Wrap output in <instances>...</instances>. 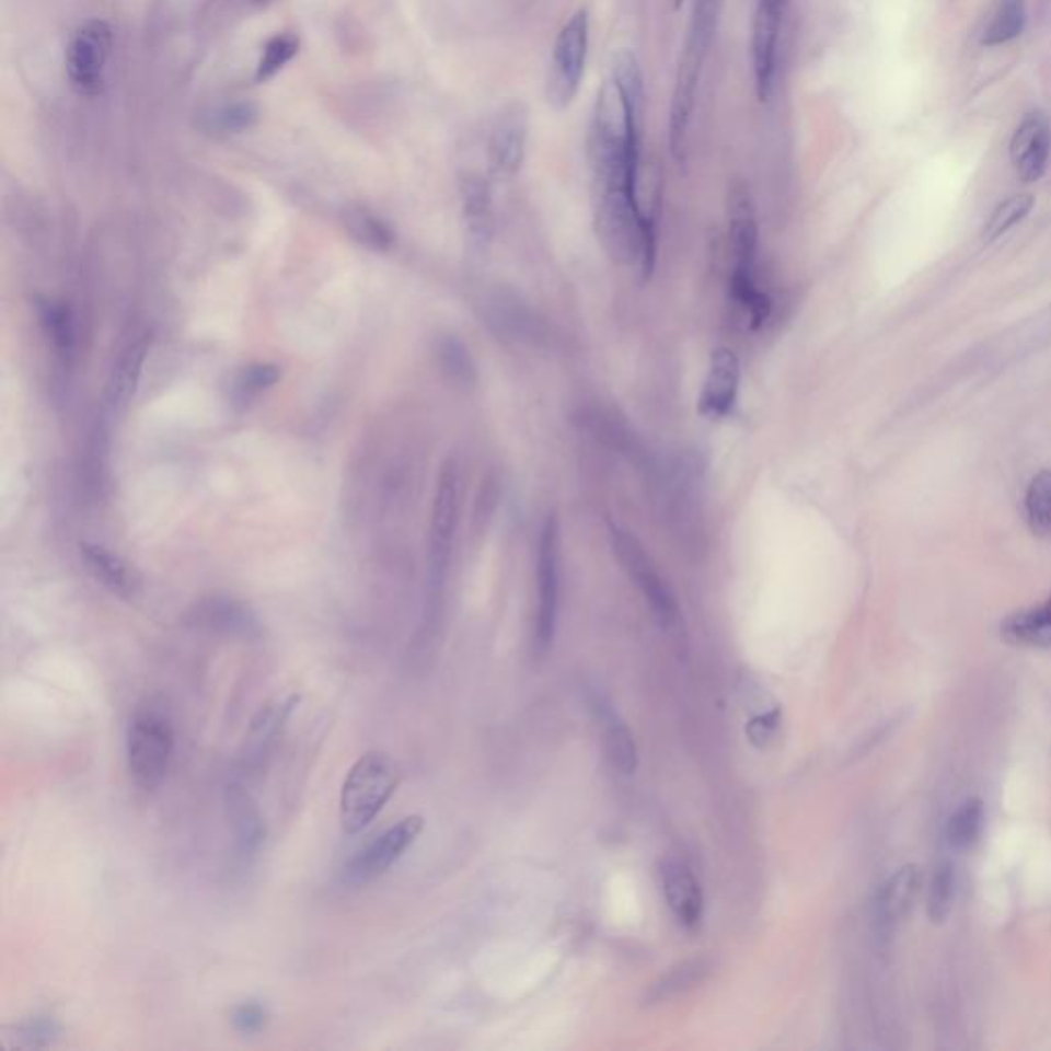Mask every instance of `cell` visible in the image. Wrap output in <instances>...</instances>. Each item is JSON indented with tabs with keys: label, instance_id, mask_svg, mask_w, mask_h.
Returning a JSON list of instances; mask_svg holds the SVG:
<instances>
[{
	"label": "cell",
	"instance_id": "1",
	"mask_svg": "<svg viewBox=\"0 0 1051 1051\" xmlns=\"http://www.w3.org/2000/svg\"><path fill=\"white\" fill-rule=\"evenodd\" d=\"M175 752V729L163 706L148 701L131 715L126 738V762L136 788L152 793L161 787Z\"/></svg>",
	"mask_w": 1051,
	"mask_h": 1051
},
{
	"label": "cell",
	"instance_id": "2",
	"mask_svg": "<svg viewBox=\"0 0 1051 1051\" xmlns=\"http://www.w3.org/2000/svg\"><path fill=\"white\" fill-rule=\"evenodd\" d=\"M399 766L391 755L372 750L360 755L347 772L339 795V818L345 834H360L377 820L399 785Z\"/></svg>",
	"mask_w": 1051,
	"mask_h": 1051
},
{
	"label": "cell",
	"instance_id": "3",
	"mask_svg": "<svg viewBox=\"0 0 1051 1051\" xmlns=\"http://www.w3.org/2000/svg\"><path fill=\"white\" fill-rule=\"evenodd\" d=\"M590 46V16L579 9L558 32L548 66L544 97L553 112L563 114L574 105L586 72Z\"/></svg>",
	"mask_w": 1051,
	"mask_h": 1051
},
{
	"label": "cell",
	"instance_id": "4",
	"mask_svg": "<svg viewBox=\"0 0 1051 1051\" xmlns=\"http://www.w3.org/2000/svg\"><path fill=\"white\" fill-rule=\"evenodd\" d=\"M608 536L612 553L631 584L640 591L647 607L651 608L657 623L670 628L678 621V602L668 581L657 571L656 563L645 553L637 536L619 524H610Z\"/></svg>",
	"mask_w": 1051,
	"mask_h": 1051
},
{
	"label": "cell",
	"instance_id": "5",
	"mask_svg": "<svg viewBox=\"0 0 1051 1051\" xmlns=\"http://www.w3.org/2000/svg\"><path fill=\"white\" fill-rule=\"evenodd\" d=\"M459 469L454 460H446L438 475V485L434 493L431 522H429V542H427V563H429V593L431 602L442 590L446 571L452 558V546L459 528Z\"/></svg>",
	"mask_w": 1051,
	"mask_h": 1051
},
{
	"label": "cell",
	"instance_id": "6",
	"mask_svg": "<svg viewBox=\"0 0 1051 1051\" xmlns=\"http://www.w3.org/2000/svg\"><path fill=\"white\" fill-rule=\"evenodd\" d=\"M114 49L112 27L101 19L84 21L66 46V77L82 97H95L107 79Z\"/></svg>",
	"mask_w": 1051,
	"mask_h": 1051
},
{
	"label": "cell",
	"instance_id": "7",
	"mask_svg": "<svg viewBox=\"0 0 1051 1051\" xmlns=\"http://www.w3.org/2000/svg\"><path fill=\"white\" fill-rule=\"evenodd\" d=\"M421 832V816H409L396 821L345 863L342 881L351 887L368 886L377 881L405 856Z\"/></svg>",
	"mask_w": 1051,
	"mask_h": 1051
},
{
	"label": "cell",
	"instance_id": "8",
	"mask_svg": "<svg viewBox=\"0 0 1051 1051\" xmlns=\"http://www.w3.org/2000/svg\"><path fill=\"white\" fill-rule=\"evenodd\" d=\"M536 621H534V649L544 656L557 628L558 596H561V530L555 516H548L542 526L536 561Z\"/></svg>",
	"mask_w": 1051,
	"mask_h": 1051
},
{
	"label": "cell",
	"instance_id": "9",
	"mask_svg": "<svg viewBox=\"0 0 1051 1051\" xmlns=\"http://www.w3.org/2000/svg\"><path fill=\"white\" fill-rule=\"evenodd\" d=\"M727 234L734 257L731 278L758 279V216L748 183L734 180L727 189Z\"/></svg>",
	"mask_w": 1051,
	"mask_h": 1051
},
{
	"label": "cell",
	"instance_id": "10",
	"mask_svg": "<svg viewBox=\"0 0 1051 1051\" xmlns=\"http://www.w3.org/2000/svg\"><path fill=\"white\" fill-rule=\"evenodd\" d=\"M787 11V0H758L752 21V70H754L755 97L760 103H769L774 91L778 39L783 32V21Z\"/></svg>",
	"mask_w": 1051,
	"mask_h": 1051
},
{
	"label": "cell",
	"instance_id": "11",
	"mask_svg": "<svg viewBox=\"0 0 1051 1051\" xmlns=\"http://www.w3.org/2000/svg\"><path fill=\"white\" fill-rule=\"evenodd\" d=\"M528 145V109L524 103L513 101L497 115L489 136V171L493 180H513L526 159Z\"/></svg>",
	"mask_w": 1051,
	"mask_h": 1051
},
{
	"label": "cell",
	"instance_id": "12",
	"mask_svg": "<svg viewBox=\"0 0 1051 1051\" xmlns=\"http://www.w3.org/2000/svg\"><path fill=\"white\" fill-rule=\"evenodd\" d=\"M739 382L741 363L738 354L727 345L715 347L711 351L703 391L698 396V413L708 421H721L729 417L738 403Z\"/></svg>",
	"mask_w": 1051,
	"mask_h": 1051
},
{
	"label": "cell",
	"instance_id": "13",
	"mask_svg": "<svg viewBox=\"0 0 1051 1051\" xmlns=\"http://www.w3.org/2000/svg\"><path fill=\"white\" fill-rule=\"evenodd\" d=\"M298 701H300V696L290 694L284 701L267 703L253 717V721L249 725V731H246L243 750L239 755V764H241L243 772L253 774V772L262 771V766H265V760L274 752L279 736H281L286 723H288L292 711L298 705Z\"/></svg>",
	"mask_w": 1051,
	"mask_h": 1051
},
{
	"label": "cell",
	"instance_id": "14",
	"mask_svg": "<svg viewBox=\"0 0 1051 1051\" xmlns=\"http://www.w3.org/2000/svg\"><path fill=\"white\" fill-rule=\"evenodd\" d=\"M222 801L236 851L241 856H253L267 838V823L259 805L241 781H230L224 787Z\"/></svg>",
	"mask_w": 1051,
	"mask_h": 1051
},
{
	"label": "cell",
	"instance_id": "15",
	"mask_svg": "<svg viewBox=\"0 0 1051 1051\" xmlns=\"http://www.w3.org/2000/svg\"><path fill=\"white\" fill-rule=\"evenodd\" d=\"M1051 126L1043 114H1029L1010 140V161L1018 180L1033 183L1041 180L1050 161Z\"/></svg>",
	"mask_w": 1051,
	"mask_h": 1051
},
{
	"label": "cell",
	"instance_id": "16",
	"mask_svg": "<svg viewBox=\"0 0 1051 1051\" xmlns=\"http://www.w3.org/2000/svg\"><path fill=\"white\" fill-rule=\"evenodd\" d=\"M661 883L673 916L684 928H696L703 920L705 900L701 883L689 865L680 858H668L661 867Z\"/></svg>",
	"mask_w": 1051,
	"mask_h": 1051
},
{
	"label": "cell",
	"instance_id": "17",
	"mask_svg": "<svg viewBox=\"0 0 1051 1051\" xmlns=\"http://www.w3.org/2000/svg\"><path fill=\"white\" fill-rule=\"evenodd\" d=\"M920 886H922V875L919 867L905 865L902 869L896 870L883 887L879 889L877 896V922L883 931L896 928L900 922L910 916L914 910L916 900H919Z\"/></svg>",
	"mask_w": 1051,
	"mask_h": 1051
},
{
	"label": "cell",
	"instance_id": "18",
	"mask_svg": "<svg viewBox=\"0 0 1051 1051\" xmlns=\"http://www.w3.org/2000/svg\"><path fill=\"white\" fill-rule=\"evenodd\" d=\"M462 213L469 234L478 249L492 243L495 218H493L492 185L478 173H466L460 180Z\"/></svg>",
	"mask_w": 1051,
	"mask_h": 1051
},
{
	"label": "cell",
	"instance_id": "19",
	"mask_svg": "<svg viewBox=\"0 0 1051 1051\" xmlns=\"http://www.w3.org/2000/svg\"><path fill=\"white\" fill-rule=\"evenodd\" d=\"M81 558L91 577L114 596L130 600L138 591V579L130 567L97 542H82Z\"/></svg>",
	"mask_w": 1051,
	"mask_h": 1051
},
{
	"label": "cell",
	"instance_id": "20",
	"mask_svg": "<svg viewBox=\"0 0 1051 1051\" xmlns=\"http://www.w3.org/2000/svg\"><path fill=\"white\" fill-rule=\"evenodd\" d=\"M1001 637L1015 647L1050 649L1051 593L1041 604L1006 616L1001 624Z\"/></svg>",
	"mask_w": 1051,
	"mask_h": 1051
},
{
	"label": "cell",
	"instance_id": "21",
	"mask_svg": "<svg viewBox=\"0 0 1051 1051\" xmlns=\"http://www.w3.org/2000/svg\"><path fill=\"white\" fill-rule=\"evenodd\" d=\"M150 344H152L150 333H140L119 351L109 377V389H107V399L114 409L128 405V401L136 393V386L140 382L142 368L150 351Z\"/></svg>",
	"mask_w": 1051,
	"mask_h": 1051
},
{
	"label": "cell",
	"instance_id": "22",
	"mask_svg": "<svg viewBox=\"0 0 1051 1051\" xmlns=\"http://www.w3.org/2000/svg\"><path fill=\"white\" fill-rule=\"evenodd\" d=\"M593 708L598 713V721L604 729V748H607L608 760L610 764L623 774H633L637 771V746L626 725L621 721V717L610 708V705L602 703L600 698L593 703Z\"/></svg>",
	"mask_w": 1051,
	"mask_h": 1051
},
{
	"label": "cell",
	"instance_id": "23",
	"mask_svg": "<svg viewBox=\"0 0 1051 1051\" xmlns=\"http://www.w3.org/2000/svg\"><path fill=\"white\" fill-rule=\"evenodd\" d=\"M984 821L985 811L982 799H978V797L966 799L952 811L951 818L947 821V828H945L947 842L957 851L969 848L971 844H975V840L982 834Z\"/></svg>",
	"mask_w": 1051,
	"mask_h": 1051
},
{
	"label": "cell",
	"instance_id": "24",
	"mask_svg": "<svg viewBox=\"0 0 1051 1051\" xmlns=\"http://www.w3.org/2000/svg\"><path fill=\"white\" fill-rule=\"evenodd\" d=\"M1025 518L1037 539H1051V471L1033 476L1025 493Z\"/></svg>",
	"mask_w": 1051,
	"mask_h": 1051
},
{
	"label": "cell",
	"instance_id": "25",
	"mask_svg": "<svg viewBox=\"0 0 1051 1051\" xmlns=\"http://www.w3.org/2000/svg\"><path fill=\"white\" fill-rule=\"evenodd\" d=\"M731 300L738 307V311L743 314L746 323L752 328H760L771 316L772 300L766 294L758 279H736L731 278Z\"/></svg>",
	"mask_w": 1051,
	"mask_h": 1051
},
{
	"label": "cell",
	"instance_id": "26",
	"mask_svg": "<svg viewBox=\"0 0 1051 1051\" xmlns=\"http://www.w3.org/2000/svg\"><path fill=\"white\" fill-rule=\"evenodd\" d=\"M955 891H957L955 869L951 863H940L933 873L928 891H926V912L933 924H943L951 916Z\"/></svg>",
	"mask_w": 1051,
	"mask_h": 1051
},
{
	"label": "cell",
	"instance_id": "27",
	"mask_svg": "<svg viewBox=\"0 0 1051 1051\" xmlns=\"http://www.w3.org/2000/svg\"><path fill=\"white\" fill-rule=\"evenodd\" d=\"M39 321L54 349L60 356H70L74 349V321L68 307L46 300L39 304Z\"/></svg>",
	"mask_w": 1051,
	"mask_h": 1051
},
{
	"label": "cell",
	"instance_id": "28",
	"mask_svg": "<svg viewBox=\"0 0 1051 1051\" xmlns=\"http://www.w3.org/2000/svg\"><path fill=\"white\" fill-rule=\"evenodd\" d=\"M345 224L354 239L372 251H389L394 243V234L386 222L366 210H351L345 218Z\"/></svg>",
	"mask_w": 1051,
	"mask_h": 1051
},
{
	"label": "cell",
	"instance_id": "29",
	"mask_svg": "<svg viewBox=\"0 0 1051 1051\" xmlns=\"http://www.w3.org/2000/svg\"><path fill=\"white\" fill-rule=\"evenodd\" d=\"M436 356H438V361H440L443 372L448 374L450 380H454L457 384H462V386H469V384L475 382L473 358H471L469 349L457 337H450V335L442 337L438 342Z\"/></svg>",
	"mask_w": 1051,
	"mask_h": 1051
},
{
	"label": "cell",
	"instance_id": "30",
	"mask_svg": "<svg viewBox=\"0 0 1051 1051\" xmlns=\"http://www.w3.org/2000/svg\"><path fill=\"white\" fill-rule=\"evenodd\" d=\"M58 1035H60V1025L56 1018L49 1015H35L13 1025L9 1037H11V1046L35 1050V1048H46L49 1043H54Z\"/></svg>",
	"mask_w": 1051,
	"mask_h": 1051
},
{
	"label": "cell",
	"instance_id": "31",
	"mask_svg": "<svg viewBox=\"0 0 1051 1051\" xmlns=\"http://www.w3.org/2000/svg\"><path fill=\"white\" fill-rule=\"evenodd\" d=\"M721 7L723 0H694L686 39L711 51L717 25H719Z\"/></svg>",
	"mask_w": 1051,
	"mask_h": 1051
},
{
	"label": "cell",
	"instance_id": "32",
	"mask_svg": "<svg viewBox=\"0 0 1051 1051\" xmlns=\"http://www.w3.org/2000/svg\"><path fill=\"white\" fill-rule=\"evenodd\" d=\"M1031 208H1033V197L1027 196V194L1008 197L1006 201H1002L1001 206L990 216V220L985 222L984 232H982L984 241H988V243L996 241L998 236L1008 232L1020 220H1025L1027 213L1031 212Z\"/></svg>",
	"mask_w": 1051,
	"mask_h": 1051
},
{
	"label": "cell",
	"instance_id": "33",
	"mask_svg": "<svg viewBox=\"0 0 1051 1051\" xmlns=\"http://www.w3.org/2000/svg\"><path fill=\"white\" fill-rule=\"evenodd\" d=\"M1025 23V7L1023 0H1002L998 13L992 19L988 32H985L984 42L988 46L1004 44L1013 37H1017Z\"/></svg>",
	"mask_w": 1051,
	"mask_h": 1051
},
{
	"label": "cell",
	"instance_id": "34",
	"mask_svg": "<svg viewBox=\"0 0 1051 1051\" xmlns=\"http://www.w3.org/2000/svg\"><path fill=\"white\" fill-rule=\"evenodd\" d=\"M706 971H708V966H706L703 959L689 961V963L673 969L672 973H668L659 984H656L654 992H651V998H654V1001H666V998H670L673 994H680V992H684L690 985L701 982Z\"/></svg>",
	"mask_w": 1051,
	"mask_h": 1051
},
{
	"label": "cell",
	"instance_id": "35",
	"mask_svg": "<svg viewBox=\"0 0 1051 1051\" xmlns=\"http://www.w3.org/2000/svg\"><path fill=\"white\" fill-rule=\"evenodd\" d=\"M296 49H298V42L292 35H276L274 39H269L267 46L263 49L259 66H257V77L259 79L274 77L278 70H281L294 58Z\"/></svg>",
	"mask_w": 1051,
	"mask_h": 1051
},
{
	"label": "cell",
	"instance_id": "36",
	"mask_svg": "<svg viewBox=\"0 0 1051 1051\" xmlns=\"http://www.w3.org/2000/svg\"><path fill=\"white\" fill-rule=\"evenodd\" d=\"M201 619L204 623L210 624L216 631H224V633H241V635H246L253 624L249 621L245 610H241L234 604H210V607L204 608L201 612Z\"/></svg>",
	"mask_w": 1051,
	"mask_h": 1051
},
{
	"label": "cell",
	"instance_id": "37",
	"mask_svg": "<svg viewBox=\"0 0 1051 1051\" xmlns=\"http://www.w3.org/2000/svg\"><path fill=\"white\" fill-rule=\"evenodd\" d=\"M281 378L276 363H253L236 378V391L243 396H255L272 389Z\"/></svg>",
	"mask_w": 1051,
	"mask_h": 1051
},
{
	"label": "cell",
	"instance_id": "38",
	"mask_svg": "<svg viewBox=\"0 0 1051 1051\" xmlns=\"http://www.w3.org/2000/svg\"><path fill=\"white\" fill-rule=\"evenodd\" d=\"M230 1023H232V1027H234L236 1033H262L263 1029L267 1027V1023H269V1010L263 1006L262 1002H241L239 1006L232 1008Z\"/></svg>",
	"mask_w": 1051,
	"mask_h": 1051
},
{
	"label": "cell",
	"instance_id": "39",
	"mask_svg": "<svg viewBox=\"0 0 1051 1051\" xmlns=\"http://www.w3.org/2000/svg\"><path fill=\"white\" fill-rule=\"evenodd\" d=\"M255 119V112L249 105H230L213 114V126L222 131L245 130Z\"/></svg>",
	"mask_w": 1051,
	"mask_h": 1051
},
{
	"label": "cell",
	"instance_id": "40",
	"mask_svg": "<svg viewBox=\"0 0 1051 1051\" xmlns=\"http://www.w3.org/2000/svg\"><path fill=\"white\" fill-rule=\"evenodd\" d=\"M776 729H778V713L774 711L771 715L760 717V719L750 723L748 734H750V738H752L754 743H766V741L774 736Z\"/></svg>",
	"mask_w": 1051,
	"mask_h": 1051
},
{
	"label": "cell",
	"instance_id": "41",
	"mask_svg": "<svg viewBox=\"0 0 1051 1051\" xmlns=\"http://www.w3.org/2000/svg\"><path fill=\"white\" fill-rule=\"evenodd\" d=\"M673 4H675V7H678V4H680V0H673Z\"/></svg>",
	"mask_w": 1051,
	"mask_h": 1051
}]
</instances>
